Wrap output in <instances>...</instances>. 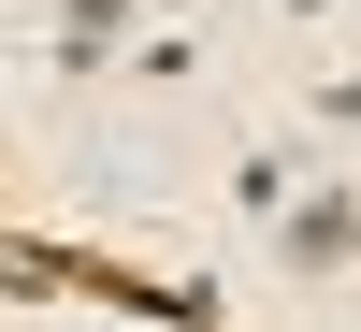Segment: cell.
<instances>
[{"mask_svg":"<svg viewBox=\"0 0 361 332\" xmlns=\"http://www.w3.org/2000/svg\"><path fill=\"white\" fill-rule=\"evenodd\" d=\"M347 260H361V188H318L275 217V275H347Z\"/></svg>","mask_w":361,"mask_h":332,"instance_id":"cell-1","label":"cell"},{"mask_svg":"<svg viewBox=\"0 0 361 332\" xmlns=\"http://www.w3.org/2000/svg\"><path fill=\"white\" fill-rule=\"evenodd\" d=\"M116 15H130V0H58V58H73V73H102V44H116Z\"/></svg>","mask_w":361,"mask_h":332,"instance_id":"cell-2","label":"cell"},{"mask_svg":"<svg viewBox=\"0 0 361 332\" xmlns=\"http://www.w3.org/2000/svg\"><path fill=\"white\" fill-rule=\"evenodd\" d=\"M289 15H318V0H289Z\"/></svg>","mask_w":361,"mask_h":332,"instance_id":"cell-3","label":"cell"}]
</instances>
